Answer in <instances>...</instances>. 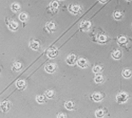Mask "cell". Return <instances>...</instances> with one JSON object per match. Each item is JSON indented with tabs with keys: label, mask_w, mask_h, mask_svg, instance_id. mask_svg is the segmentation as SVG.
Listing matches in <instances>:
<instances>
[{
	"label": "cell",
	"mask_w": 132,
	"mask_h": 118,
	"mask_svg": "<svg viewBox=\"0 0 132 118\" xmlns=\"http://www.w3.org/2000/svg\"><path fill=\"white\" fill-rule=\"evenodd\" d=\"M129 97L127 93H125V92H121L116 95V99L118 104H124L128 101Z\"/></svg>",
	"instance_id": "6da1fadb"
},
{
	"label": "cell",
	"mask_w": 132,
	"mask_h": 118,
	"mask_svg": "<svg viewBox=\"0 0 132 118\" xmlns=\"http://www.w3.org/2000/svg\"><path fill=\"white\" fill-rule=\"evenodd\" d=\"M68 11L73 14H79L81 11V7L78 4H70L68 7Z\"/></svg>",
	"instance_id": "7a4b0ae2"
},
{
	"label": "cell",
	"mask_w": 132,
	"mask_h": 118,
	"mask_svg": "<svg viewBox=\"0 0 132 118\" xmlns=\"http://www.w3.org/2000/svg\"><path fill=\"white\" fill-rule=\"evenodd\" d=\"M58 54H59V51H58V49L55 46L50 47L46 51V55H47V56L49 58H51V59H54V58L56 57Z\"/></svg>",
	"instance_id": "3957f363"
},
{
	"label": "cell",
	"mask_w": 132,
	"mask_h": 118,
	"mask_svg": "<svg viewBox=\"0 0 132 118\" xmlns=\"http://www.w3.org/2000/svg\"><path fill=\"white\" fill-rule=\"evenodd\" d=\"M11 103L9 101H2L0 104V108L2 113H7L11 107Z\"/></svg>",
	"instance_id": "277c9868"
},
{
	"label": "cell",
	"mask_w": 132,
	"mask_h": 118,
	"mask_svg": "<svg viewBox=\"0 0 132 118\" xmlns=\"http://www.w3.org/2000/svg\"><path fill=\"white\" fill-rule=\"evenodd\" d=\"M76 62H77V57L74 54H70L66 58V62L70 66L74 65L76 63Z\"/></svg>",
	"instance_id": "5b68a950"
},
{
	"label": "cell",
	"mask_w": 132,
	"mask_h": 118,
	"mask_svg": "<svg viewBox=\"0 0 132 118\" xmlns=\"http://www.w3.org/2000/svg\"><path fill=\"white\" fill-rule=\"evenodd\" d=\"M91 26H92V24L89 21H83L80 23V28L83 31H87L90 29Z\"/></svg>",
	"instance_id": "8992f818"
},
{
	"label": "cell",
	"mask_w": 132,
	"mask_h": 118,
	"mask_svg": "<svg viewBox=\"0 0 132 118\" xmlns=\"http://www.w3.org/2000/svg\"><path fill=\"white\" fill-rule=\"evenodd\" d=\"M56 65H55V64H47L45 66V72L50 73V74L54 73L56 71Z\"/></svg>",
	"instance_id": "52a82bcc"
},
{
	"label": "cell",
	"mask_w": 132,
	"mask_h": 118,
	"mask_svg": "<svg viewBox=\"0 0 132 118\" xmlns=\"http://www.w3.org/2000/svg\"><path fill=\"white\" fill-rule=\"evenodd\" d=\"M76 64L78 65V67L81 68H85L88 66V63L87 62V60L84 58H80L77 60Z\"/></svg>",
	"instance_id": "ba28073f"
},
{
	"label": "cell",
	"mask_w": 132,
	"mask_h": 118,
	"mask_svg": "<svg viewBox=\"0 0 132 118\" xmlns=\"http://www.w3.org/2000/svg\"><path fill=\"white\" fill-rule=\"evenodd\" d=\"M45 28L47 29V31L50 33H52L54 32L56 30V24L53 21H49V22L46 23L45 24Z\"/></svg>",
	"instance_id": "9c48e42d"
},
{
	"label": "cell",
	"mask_w": 132,
	"mask_h": 118,
	"mask_svg": "<svg viewBox=\"0 0 132 118\" xmlns=\"http://www.w3.org/2000/svg\"><path fill=\"white\" fill-rule=\"evenodd\" d=\"M7 26H8V29L12 31H16L19 28L18 24L14 21H11L10 22H8Z\"/></svg>",
	"instance_id": "30bf717a"
},
{
	"label": "cell",
	"mask_w": 132,
	"mask_h": 118,
	"mask_svg": "<svg viewBox=\"0 0 132 118\" xmlns=\"http://www.w3.org/2000/svg\"><path fill=\"white\" fill-rule=\"evenodd\" d=\"M29 46L31 49L34 50H38L40 48V43L37 40H32L29 43Z\"/></svg>",
	"instance_id": "8fae6325"
},
{
	"label": "cell",
	"mask_w": 132,
	"mask_h": 118,
	"mask_svg": "<svg viewBox=\"0 0 132 118\" xmlns=\"http://www.w3.org/2000/svg\"><path fill=\"white\" fill-rule=\"evenodd\" d=\"M91 99L95 102H99L103 100V96L100 93H94L91 95Z\"/></svg>",
	"instance_id": "7c38bea8"
},
{
	"label": "cell",
	"mask_w": 132,
	"mask_h": 118,
	"mask_svg": "<svg viewBox=\"0 0 132 118\" xmlns=\"http://www.w3.org/2000/svg\"><path fill=\"white\" fill-rule=\"evenodd\" d=\"M16 86L19 90L23 91L26 89V82L23 79H19L16 82Z\"/></svg>",
	"instance_id": "4fadbf2b"
},
{
	"label": "cell",
	"mask_w": 132,
	"mask_h": 118,
	"mask_svg": "<svg viewBox=\"0 0 132 118\" xmlns=\"http://www.w3.org/2000/svg\"><path fill=\"white\" fill-rule=\"evenodd\" d=\"M122 52L120 51V50H114V51L112 52L111 54V57L113 58V60H120V59L122 57Z\"/></svg>",
	"instance_id": "5bb4252c"
},
{
	"label": "cell",
	"mask_w": 132,
	"mask_h": 118,
	"mask_svg": "<svg viewBox=\"0 0 132 118\" xmlns=\"http://www.w3.org/2000/svg\"><path fill=\"white\" fill-rule=\"evenodd\" d=\"M22 67V64L19 62H14L12 65V69L14 71H19V70H21Z\"/></svg>",
	"instance_id": "9a60e30c"
},
{
	"label": "cell",
	"mask_w": 132,
	"mask_h": 118,
	"mask_svg": "<svg viewBox=\"0 0 132 118\" xmlns=\"http://www.w3.org/2000/svg\"><path fill=\"white\" fill-rule=\"evenodd\" d=\"M10 7H11V10H12V12H18L21 10L20 5L18 3H16V2L12 3Z\"/></svg>",
	"instance_id": "2e32d148"
},
{
	"label": "cell",
	"mask_w": 132,
	"mask_h": 118,
	"mask_svg": "<svg viewBox=\"0 0 132 118\" xmlns=\"http://www.w3.org/2000/svg\"><path fill=\"white\" fill-rule=\"evenodd\" d=\"M113 17L116 20H120L123 17V14L122 12H120V11H118V10H116V11H114L113 13Z\"/></svg>",
	"instance_id": "e0dca14e"
},
{
	"label": "cell",
	"mask_w": 132,
	"mask_h": 118,
	"mask_svg": "<svg viewBox=\"0 0 132 118\" xmlns=\"http://www.w3.org/2000/svg\"><path fill=\"white\" fill-rule=\"evenodd\" d=\"M122 75L124 78L129 79L131 77L132 72L129 69H124L122 70Z\"/></svg>",
	"instance_id": "ac0fdd59"
},
{
	"label": "cell",
	"mask_w": 132,
	"mask_h": 118,
	"mask_svg": "<svg viewBox=\"0 0 132 118\" xmlns=\"http://www.w3.org/2000/svg\"><path fill=\"white\" fill-rule=\"evenodd\" d=\"M118 43L120 46L125 45L127 43V39L125 36H120L118 37Z\"/></svg>",
	"instance_id": "d6986e66"
},
{
	"label": "cell",
	"mask_w": 132,
	"mask_h": 118,
	"mask_svg": "<svg viewBox=\"0 0 132 118\" xmlns=\"http://www.w3.org/2000/svg\"><path fill=\"white\" fill-rule=\"evenodd\" d=\"M65 108L68 110H72L74 108V104L72 101H68L65 103Z\"/></svg>",
	"instance_id": "ffe728a7"
},
{
	"label": "cell",
	"mask_w": 132,
	"mask_h": 118,
	"mask_svg": "<svg viewBox=\"0 0 132 118\" xmlns=\"http://www.w3.org/2000/svg\"><path fill=\"white\" fill-rule=\"evenodd\" d=\"M28 17L27 15V14H26L25 12H21L19 14V19L21 21H22V22H25V21H26L28 20Z\"/></svg>",
	"instance_id": "44dd1931"
},
{
	"label": "cell",
	"mask_w": 132,
	"mask_h": 118,
	"mask_svg": "<svg viewBox=\"0 0 132 118\" xmlns=\"http://www.w3.org/2000/svg\"><path fill=\"white\" fill-rule=\"evenodd\" d=\"M95 115H96V117L98 118L103 117L105 116V112H104V110L102 109L97 110H96V112H95Z\"/></svg>",
	"instance_id": "7402d4cb"
},
{
	"label": "cell",
	"mask_w": 132,
	"mask_h": 118,
	"mask_svg": "<svg viewBox=\"0 0 132 118\" xmlns=\"http://www.w3.org/2000/svg\"><path fill=\"white\" fill-rule=\"evenodd\" d=\"M94 82L96 84H101V83H103L104 82V78L101 75H98L95 77Z\"/></svg>",
	"instance_id": "603a6c76"
},
{
	"label": "cell",
	"mask_w": 132,
	"mask_h": 118,
	"mask_svg": "<svg viewBox=\"0 0 132 118\" xmlns=\"http://www.w3.org/2000/svg\"><path fill=\"white\" fill-rule=\"evenodd\" d=\"M107 37L104 35H99L98 38V41L100 43H105L107 42Z\"/></svg>",
	"instance_id": "cb8c5ba5"
},
{
	"label": "cell",
	"mask_w": 132,
	"mask_h": 118,
	"mask_svg": "<svg viewBox=\"0 0 132 118\" xmlns=\"http://www.w3.org/2000/svg\"><path fill=\"white\" fill-rule=\"evenodd\" d=\"M50 6L51 9L56 10V9H58V8H59V3H58L56 1L54 0V1H52V2L50 3Z\"/></svg>",
	"instance_id": "d4e9b609"
},
{
	"label": "cell",
	"mask_w": 132,
	"mask_h": 118,
	"mask_svg": "<svg viewBox=\"0 0 132 118\" xmlns=\"http://www.w3.org/2000/svg\"><path fill=\"white\" fill-rule=\"evenodd\" d=\"M36 101L39 104H43L45 101V97L43 95H37L36 96Z\"/></svg>",
	"instance_id": "484cf974"
},
{
	"label": "cell",
	"mask_w": 132,
	"mask_h": 118,
	"mask_svg": "<svg viewBox=\"0 0 132 118\" xmlns=\"http://www.w3.org/2000/svg\"><path fill=\"white\" fill-rule=\"evenodd\" d=\"M54 95V93L52 91H46L45 92V96L47 97L48 99H52L53 98Z\"/></svg>",
	"instance_id": "4316f807"
},
{
	"label": "cell",
	"mask_w": 132,
	"mask_h": 118,
	"mask_svg": "<svg viewBox=\"0 0 132 118\" xmlns=\"http://www.w3.org/2000/svg\"><path fill=\"white\" fill-rule=\"evenodd\" d=\"M102 70H103V68H101L100 66H98V65H96L92 68L93 72H94V73H96V74L97 73H100L102 71Z\"/></svg>",
	"instance_id": "83f0119b"
},
{
	"label": "cell",
	"mask_w": 132,
	"mask_h": 118,
	"mask_svg": "<svg viewBox=\"0 0 132 118\" xmlns=\"http://www.w3.org/2000/svg\"><path fill=\"white\" fill-rule=\"evenodd\" d=\"M67 117V116H66V115H65V114H63V113H59L57 115L58 118H65V117Z\"/></svg>",
	"instance_id": "f1b7e54d"
},
{
	"label": "cell",
	"mask_w": 132,
	"mask_h": 118,
	"mask_svg": "<svg viewBox=\"0 0 132 118\" xmlns=\"http://www.w3.org/2000/svg\"><path fill=\"white\" fill-rule=\"evenodd\" d=\"M99 2H101V4H105V3H106L107 2V0H98Z\"/></svg>",
	"instance_id": "f546056e"
},
{
	"label": "cell",
	"mask_w": 132,
	"mask_h": 118,
	"mask_svg": "<svg viewBox=\"0 0 132 118\" xmlns=\"http://www.w3.org/2000/svg\"><path fill=\"white\" fill-rule=\"evenodd\" d=\"M127 1H128V2H130V1H131V0H127Z\"/></svg>",
	"instance_id": "4dcf8cb0"
},
{
	"label": "cell",
	"mask_w": 132,
	"mask_h": 118,
	"mask_svg": "<svg viewBox=\"0 0 132 118\" xmlns=\"http://www.w3.org/2000/svg\"><path fill=\"white\" fill-rule=\"evenodd\" d=\"M59 1H64V0H59Z\"/></svg>",
	"instance_id": "1f68e13d"
}]
</instances>
